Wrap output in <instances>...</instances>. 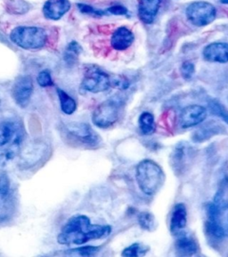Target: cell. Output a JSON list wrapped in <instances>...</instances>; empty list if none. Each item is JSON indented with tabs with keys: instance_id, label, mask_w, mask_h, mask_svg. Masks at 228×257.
Here are the masks:
<instances>
[{
	"instance_id": "1",
	"label": "cell",
	"mask_w": 228,
	"mask_h": 257,
	"mask_svg": "<svg viewBox=\"0 0 228 257\" xmlns=\"http://www.w3.org/2000/svg\"><path fill=\"white\" fill-rule=\"evenodd\" d=\"M112 227L108 225L91 224L86 215L73 216L64 225L57 241L61 245H82L88 241L108 237Z\"/></svg>"
},
{
	"instance_id": "2",
	"label": "cell",
	"mask_w": 228,
	"mask_h": 257,
	"mask_svg": "<svg viewBox=\"0 0 228 257\" xmlns=\"http://www.w3.org/2000/svg\"><path fill=\"white\" fill-rule=\"evenodd\" d=\"M206 230L208 236L220 240L228 237V204L220 192L216 193L214 202L206 207Z\"/></svg>"
},
{
	"instance_id": "3",
	"label": "cell",
	"mask_w": 228,
	"mask_h": 257,
	"mask_svg": "<svg viewBox=\"0 0 228 257\" xmlns=\"http://www.w3.org/2000/svg\"><path fill=\"white\" fill-rule=\"evenodd\" d=\"M136 178L142 192L147 196L155 195L163 186L165 173L154 161L143 160L136 166Z\"/></svg>"
},
{
	"instance_id": "4",
	"label": "cell",
	"mask_w": 228,
	"mask_h": 257,
	"mask_svg": "<svg viewBox=\"0 0 228 257\" xmlns=\"http://www.w3.org/2000/svg\"><path fill=\"white\" fill-rule=\"evenodd\" d=\"M10 40L14 44L24 49H39L43 48L48 34L45 30L34 26H19L10 33Z\"/></svg>"
},
{
	"instance_id": "5",
	"label": "cell",
	"mask_w": 228,
	"mask_h": 257,
	"mask_svg": "<svg viewBox=\"0 0 228 257\" xmlns=\"http://www.w3.org/2000/svg\"><path fill=\"white\" fill-rule=\"evenodd\" d=\"M216 8L208 2H193L186 8V16L191 24L197 27H202L211 24L216 19Z\"/></svg>"
},
{
	"instance_id": "6",
	"label": "cell",
	"mask_w": 228,
	"mask_h": 257,
	"mask_svg": "<svg viewBox=\"0 0 228 257\" xmlns=\"http://www.w3.org/2000/svg\"><path fill=\"white\" fill-rule=\"evenodd\" d=\"M120 113V107L119 103L117 101L109 99L99 104L94 111L92 115L93 122L99 128H109L119 120Z\"/></svg>"
},
{
	"instance_id": "7",
	"label": "cell",
	"mask_w": 228,
	"mask_h": 257,
	"mask_svg": "<svg viewBox=\"0 0 228 257\" xmlns=\"http://www.w3.org/2000/svg\"><path fill=\"white\" fill-rule=\"evenodd\" d=\"M111 86V77L95 66L87 70L81 82V88L91 93L104 92Z\"/></svg>"
},
{
	"instance_id": "8",
	"label": "cell",
	"mask_w": 228,
	"mask_h": 257,
	"mask_svg": "<svg viewBox=\"0 0 228 257\" xmlns=\"http://www.w3.org/2000/svg\"><path fill=\"white\" fill-rule=\"evenodd\" d=\"M33 88V81L30 76L18 78L14 83L12 88L13 98L22 108L26 107L30 103Z\"/></svg>"
},
{
	"instance_id": "9",
	"label": "cell",
	"mask_w": 228,
	"mask_h": 257,
	"mask_svg": "<svg viewBox=\"0 0 228 257\" xmlns=\"http://www.w3.org/2000/svg\"><path fill=\"white\" fill-rule=\"evenodd\" d=\"M207 118V110L201 105L192 104L181 111L179 123L182 128L194 127L201 123Z\"/></svg>"
},
{
	"instance_id": "10",
	"label": "cell",
	"mask_w": 228,
	"mask_h": 257,
	"mask_svg": "<svg viewBox=\"0 0 228 257\" xmlns=\"http://www.w3.org/2000/svg\"><path fill=\"white\" fill-rule=\"evenodd\" d=\"M66 132L69 137H72L75 141H79L81 144L93 145L97 144L98 137L94 133L92 128L85 123H74L70 124L66 127Z\"/></svg>"
},
{
	"instance_id": "11",
	"label": "cell",
	"mask_w": 228,
	"mask_h": 257,
	"mask_svg": "<svg viewBox=\"0 0 228 257\" xmlns=\"http://www.w3.org/2000/svg\"><path fill=\"white\" fill-rule=\"evenodd\" d=\"M47 152V146L41 142H33L26 146L21 152L20 163L26 167L37 165Z\"/></svg>"
},
{
	"instance_id": "12",
	"label": "cell",
	"mask_w": 228,
	"mask_h": 257,
	"mask_svg": "<svg viewBox=\"0 0 228 257\" xmlns=\"http://www.w3.org/2000/svg\"><path fill=\"white\" fill-rule=\"evenodd\" d=\"M70 8L69 0H47L43 6V14L48 20H60Z\"/></svg>"
},
{
	"instance_id": "13",
	"label": "cell",
	"mask_w": 228,
	"mask_h": 257,
	"mask_svg": "<svg viewBox=\"0 0 228 257\" xmlns=\"http://www.w3.org/2000/svg\"><path fill=\"white\" fill-rule=\"evenodd\" d=\"M203 57L211 63H228V43L215 42L208 45L203 50Z\"/></svg>"
},
{
	"instance_id": "14",
	"label": "cell",
	"mask_w": 228,
	"mask_h": 257,
	"mask_svg": "<svg viewBox=\"0 0 228 257\" xmlns=\"http://www.w3.org/2000/svg\"><path fill=\"white\" fill-rule=\"evenodd\" d=\"M161 0H139L138 16L144 24H152L159 12Z\"/></svg>"
},
{
	"instance_id": "15",
	"label": "cell",
	"mask_w": 228,
	"mask_h": 257,
	"mask_svg": "<svg viewBox=\"0 0 228 257\" xmlns=\"http://www.w3.org/2000/svg\"><path fill=\"white\" fill-rule=\"evenodd\" d=\"M133 41H134L133 32L126 27H120L113 32L111 44L115 50L123 51L132 45Z\"/></svg>"
},
{
	"instance_id": "16",
	"label": "cell",
	"mask_w": 228,
	"mask_h": 257,
	"mask_svg": "<svg viewBox=\"0 0 228 257\" xmlns=\"http://www.w3.org/2000/svg\"><path fill=\"white\" fill-rule=\"evenodd\" d=\"M187 223V213L184 204H177L173 209L170 219V231L174 235H178L185 228Z\"/></svg>"
},
{
	"instance_id": "17",
	"label": "cell",
	"mask_w": 228,
	"mask_h": 257,
	"mask_svg": "<svg viewBox=\"0 0 228 257\" xmlns=\"http://www.w3.org/2000/svg\"><path fill=\"white\" fill-rule=\"evenodd\" d=\"M179 237L177 238L175 247H176V252L179 253L180 255H192L197 252V245L195 241L192 238L188 237L187 235L181 234Z\"/></svg>"
},
{
	"instance_id": "18",
	"label": "cell",
	"mask_w": 228,
	"mask_h": 257,
	"mask_svg": "<svg viewBox=\"0 0 228 257\" xmlns=\"http://www.w3.org/2000/svg\"><path fill=\"white\" fill-rule=\"evenodd\" d=\"M139 128L144 135H152L156 131L154 117L151 112H144L139 117Z\"/></svg>"
},
{
	"instance_id": "19",
	"label": "cell",
	"mask_w": 228,
	"mask_h": 257,
	"mask_svg": "<svg viewBox=\"0 0 228 257\" xmlns=\"http://www.w3.org/2000/svg\"><path fill=\"white\" fill-rule=\"evenodd\" d=\"M57 94L60 100L61 109L65 114L71 115L76 111V102L72 96H69L67 93L64 92V90H62L61 88L57 89Z\"/></svg>"
},
{
	"instance_id": "20",
	"label": "cell",
	"mask_w": 228,
	"mask_h": 257,
	"mask_svg": "<svg viewBox=\"0 0 228 257\" xmlns=\"http://www.w3.org/2000/svg\"><path fill=\"white\" fill-rule=\"evenodd\" d=\"M16 134L15 125L9 121L0 123V148L8 144L12 141L13 137Z\"/></svg>"
},
{
	"instance_id": "21",
	"label": "cell",
	"mask_w": 228,
	"mask_h": 257,
	"mask_svg": "<svg viewBox=\"0 0 228 257\" xmlns=\"http://www.w3.org/2000/svg\"><path fill=\"white\" fill-rule=\"evenodd\" d=\"M82 51V48L76 41H72L65 50L64 53V60L68 64H73L80 56V53Z\"/></svg>"
},
{
	"instance_id": "22",
	"label": "cell",
	"mask_w": 228,
	"mask_h": 257,
	"mask_svg": "<svg viewBox=\"0 0 228 257\" xmlns=\"http://www.w3.org/2000/svg\"><path fill=\"white\" fill-rule=\"evenodd\" d=\"M147 252L146 246L139 243H135L133 245H129L127 248H125L122 252V256H142Z\"/></svg>"
},
{
	"instance_id": "23",
	"label": "cell",
	"mask_w": 228,
	"mask_h": 257,
	"mask_svg": "<svg viewBox=\"0 0 228 257\" xmlns=\"http://www.w3.org/2000/svg\"><path fill=\"white\" fill-rule=\"evenodd\" d=\"M138 221L141 227L146 230H152L155 228L156 225V221L155 218L153 216V214L148 212H144L141 213L138 217Z\"/></svg>"
},
{
	"instance_id": "24",
	"label": "cell",
	"mask_w": 228,
	"mask_h": 257,
	"mask_svg": "<svg viewBox=\"0 0 228 257\" xmlns=\"http://www.w3.org/2000/svg\"><path fill=\"white\" fill-rule=\"evenodd\" d=\"M100 250L99 246H93V245H87L80 248L71 249L66 253L73 254V255H80V256H92L96 253H98Z\"/></svg>"
},
{
	"instance_id": "25",
	"label": "cell",
	"mask_w": 228,
	"mask_h": 257,
	"mask_svg": "<svg viewBox=\"0 0 228 257\" xmlns=\"http://www.w3.org/2000/svg\"><path fill=\"white\" fill-rule=\"evenodd\" d=\"M10 189V182L9 179L6 173H2L0 175V199H4L8 197Z\"/></svg>"
},
{
	"instance_id": "26",
	"label": "cell",
	"mask_w": 228,
	"mask_h": 257,
	"mask_svg": "<svg viewBox=\"0 0 228 257\" xmlns=\"http://www.w3.org/2000/svg\"><path fill=\"white\" fill-rule=\"evenodd\" d=\"M37 81L41 87H49L53 84L52 76L51 73L48 70H44L39 73L37 77Z\"/></svg>"
},
{
	"instance_id": "27",
	"label": "cell",
	"mask_w": 228,
	"mask_h": 257,
	"mask_svg": "<svg viewBox=\"0 0 228 257\" xmlns=\"http://www.w3.org/2000/svg\"><path fill=\"white\" fill-rule=\"evenodd\" d=\"M194 73V65L191 62H184L181 66V74L185 80H190Z\"/></svg>"
},
{
	"instance_id": "28",
	"label": "cell",
	"mask_w": 228,
	"mask_h": 257,
	"mask_svg": "<svg viewBox=\"0 0 228 257\" xmlns=\"http://www.w3.org/2000/svg\"><path fill=\"white\" fill-rule=\"evenodd\" d=\"M78 8L80 9V12L83 14H88V15H94V16H104V11L97 10L95 8L85 4H78Z\"/></svg>"
},
{
	"instance_id": "29",
	"label": "cell",
	"mask_w": 228,
	"mask_h": 257,
	"mask_svg": "<svg viewBox=\"0 0 228 257\" xmlns=\"http://www.w3.org/2000/svg\"><path fill=\"white\" fill-rule=\"evenodd\" d=\"M107 12L111 13L115 16H124L128 13V10H127V8L122 6H114V7L108 8Z\"/></svg>"
},
{
	"instance_id": "30",
	"label": "cell",
	"mask_w": 228,
	"mask_h": 257,
	"mask_svg": "<svg viewBox=\"0 0 228 257\" xmlns=\"http://www.w3.org/2000/svg\"><path fill=\"white\" fill-rule=\"evenodd\" d=\"M220 115L223 117V119H224V121H225V122L228 124V116H226V115H223V114H220Z\"/></svg>"
},
{
	"instance_id": "31",
	"label": "cell",
	"mask_w": 228,
	"mask_h": 257,
	"mask_svg": "<svg viewBox=\"0 0 228 257\" xmlns=\"http://www.w3.org/2000/svg\"><path fill=\"white\" fill-rule=\"evenodd\" d=\"M220 2L222 4H228V0H220Z\"/></svg>"
},
{
	"instance_id": "32",
	"label": "cell",
	"mask_w": 228,
	"mask_h": 257,
	"mask_svg": "<svg viewBox=\"0 0 228 257\" xmlns=\"http://www.w3.org/2000/svg\"><path fill=\"white\" fill-rule=\"evenodd\" d=\"M0 103H1V98H0Z\"/></svg>"
}]
</instances>
